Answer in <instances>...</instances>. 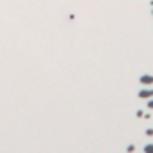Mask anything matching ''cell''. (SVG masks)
<instances>
[{"label": "cell", "instance_id": "1", "mask_svg": "<svg viewBox=\"0 0 153 153\" xmlns=\"http://www.w3.org/2000/svg\"><path fill=\"white\" fill-rule=\"evenodd\" d=\"M139 83L142 86H153V74H142L139 78Z\"/></svg>", "mask_w": 153, "mask_h": 153}, {"label": "cell", "instance_id": "2", "mask_svg": "<svg viewBox=\"0 0 153 153\" xmlns=\"http://www.w3.org/2000/svg\"><path fill=\"white\" fill-rule=\"evenodd\" d=\"M139 97H141V99H149V97H153V88H142V90L139 92Z\"/></svg>", "mask_w": 153, "mask_h": 153}, {"label": "cell", "instance_id": "3", "mask_svg": "<svg viewBox=\"0 0 153 153\" xmlns=\"http://www.w3.org/2000/svg\"><path fill=\"white\" fill-rule=\"evenodd\" d=\"M144 153H153V144H146L144 146Z\"/></svg>", "mask_w": 153, "mask_h": 153}, {"label": "cell", "instance_id": "4", "mask_svg": "<svg viewBox=\"0 0 153 153\" xmlns=\"http://www.w3.org/2000/svg\"><path fill=\"white\" fill-rule=\"evenodd\" d=\"M126 151H128V153H133V151H135V146H133V144H130V146L126 148Z\"/></svg>", "mask_w": 153, "mask_h": 153}, {"label": "cell", "instance_id": "5", "mask_svg": "<svg viewBox=\"0 0 153 153\" xmlns=\"http://www.w3.org/2000/svg\"><path fill=\"white\" fill-rule=\"evenodd\" d=\"M146 135H148V137H153V128H148V130H146Z\"/></svg>", "mask_w": 153, "mask_h": 153}, {"label": "cell", "instance_id": "6", "mask_svg": "<svg viewBox=\"0 0 153 153\" xmlns=\"http://www.w3.org/2000/svg\"><path fill=\"white\" fill-rule=\"evenodd\" d=\"M148 108H149V110H153V99L149 97V101H148Z\"/></svg>", "mask_w": 153, "mask_h": 153}, {"label": "cell", "instance_id": "7", "mask_svg": "<svg viewBox=\"0 0 153 153\" xmlns=\"http://www.w3.org/2000/svg\"><path fill=\"white\" fill-rule=\"evenodd\" d=\"M151 15H153V9H151Z\"/></svg>", "mask_w": 153, "mask_h": 153}]
</instances>
